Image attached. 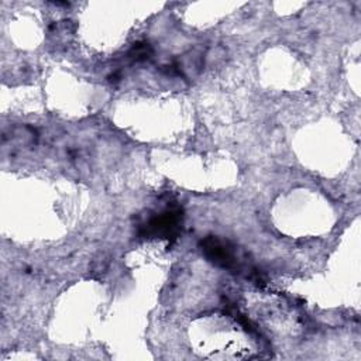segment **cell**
I'll return each mask as SVG.
<instances>
[{
	"instance_id": "6da1fadb",
	"label": "cell",
	"mask_w": 361,
	"mask_h": 361,
	"mask_svg": "<svg viewBox=\"0 0 361 361\" xmlns=\"http://www.w3.org/2000/svg\"><path fill=\"white\" fill-rule=\"evenodd\" d=\"M182 224V209L176 204H169L162 212L151 216L140 226L141 237H161L176 238Z\"/></svg>"
},
{
	"instance_id": "7a4b0ae2",
	"label": "cell",
	"mask_w": 361,
	"mask_h": 361,
	"mask_svg": "<svg viewBox=\"0 0 361 361\" xmlns=\"http://www.w3.org/2000/svg\"><path fill=\"white\" fill-rule=\"evenodd\" d=\"M200 245L204 257L209 261L228 271L240 272L241 259L237 254L235 247H233L228 241H224L216 235H209L202 241Z\"/></svg>"
},
{
	"instance_id": "3957f363",
	"label": "cell",
	"mask_w": 361,
	"mask_h": 361,
	"mask_svg": "<svg viewBox=\"0 0 361 361\" xmlns=\"http://www.w3.org/2000/svg\"><path fill=\"white\" fill-rule=\"evenodd\" d=\"M152 49L148 44L142 42V44H137L134 45L130 52H128V58L134 59V61H142V59H147L149 55H151Z\"/></svg>"
}]
</instances>
